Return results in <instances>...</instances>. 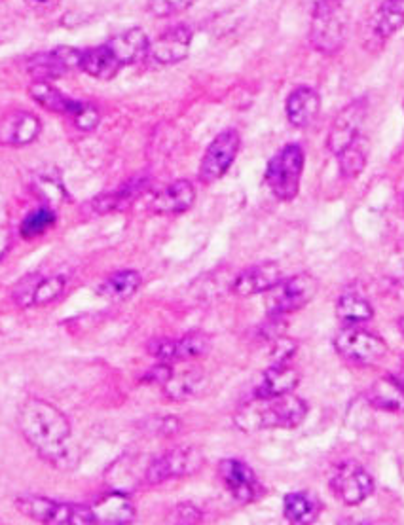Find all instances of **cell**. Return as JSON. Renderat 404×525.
<instances>
[{"label": "cell", "mask_w": 404, "mask_h": 525, "mask_svg": "<svg viewBox=\"0 0 404 525\" xmlns=\"http://www.w3.org/2000/svg\"><path fill=\"white\" fill-rule=\"evenodd\" d=\"M367 399L374 408L386 412H403L404 387L397 376H387L374 381L367 391Z\"/></svg>", "instance_id": "25"}, {"label": "cell", "mask_w": 404, "mask_h": 525, "mask_svg": "<svg viewBox=\"0 0 404 525\" xmlns=\"http://www.w3.org/2000/svg\"><path fill=\"white\" fill-rule=\"evenodd\" d=\"M173 374V368L171 363H160L158 366H154L152 370H148L145 381H152V383H158V385H164L169 376Z\"/></svg>", "instance_id": "37"}, {"label": "cell", "mask_w": 404, "mask_h": 525, "mask_svg": "<svg viewBox=\"0 0 404 525\" xmlns=\"http://www.w3.org/2000/svg\"><path fill=\"white\" fill-rule=\"evenodd\" d=\"M319 508H321L319 501L312 493L296 491V493H287L283 499V514L293 524H312L317 520Z\"/></svg>", "instance_id": "28"}, {"label": "cell", "mask_w": 404, "mask_h": 525, "mask_svg": "<svg viewBox=\"0 0 404 525\" xmlns=\"http://www.w3.org/2000/svg\"><path fill=\"white\" fill-rule=\"evenodd\" d=\"M192 31L186 25L171 27L166 33H162L154 42L148 46L147 57L156 65H175L184 61L190 54L192 46Z\"/></svg>", "instance_id": "16"}, {"label": "cell", "mask_w": 404, "mask_h": 525, "mask_svg": "<svg viewBox=\"0 0 404 525\" xmlns=\"http://www.w3.org/2000/svg\"><path fill=\"white\" fill-rule=\"evenodd\" d=\"M42 124L31 112H12L0 120V145L27 146L37 141Z\"/></svg>", "instance_id": "18"}, {"label": "cell", "mask_w": 404, "mask_h": 525, "mask_svg": "<svg viewBox=\"0 0 404 525\" xmlns=\"http://www.w3.org/2000/svg\"><path fill=\"white\" fill-rule=\"evenodd\" d=\"M348 14L344 0H315L310 42L317 52L334 55L346 42Z\"/></svg>", "instance_id": "3"}, {"label": "cell", "mask_w": 404, "mask_h": 525, "mask_svg": "<svg viewBox=\"0 0 404 525\" xmlns=\"http://www.w3.org/2000/svg\"><path fill=\"white\" fill-rule=\"evenodd\" d=\"M71 118L74 120V126L78 127L80 131H86V133L93 131L101 122L99 110L95 109L92 103H82V101H80V107L76 109Z\"/></svg>", "instance_id": "36"}, {"label": "cell", "mask_w": 404, "mask_h": 525, "mask_svg": "<svg viewBox=\"0 0 404 525\" xmlns=\"http://www.w3.org/2000/svg\"><path fill=\"white\" fill-rule=\"evenodd\" d=\"M298 383H300V374L296 368L287 363H276L264 372L262 381L258 385L257 397H277V395L293 393Z\"/></svg>", "instance_id": "24"}, {"label": "cell", "mask_w": 404, "mask_h": 525, "mask_svg": "<svg viewBox=\"0 0 404 525\" xmlns=\"http://www.w3.org/2000/svg\"><path fill=\"white\" fill-rule=\"evenodd\" d=\"M397 380L401 381V383H403V387H404V364H403V368H401V374H399V376H397Z\"/></svg>", "instance_id": "41"}, {"label": "cell", "mask_w": 404, "mask_h": 525, "mask_svg": "<svg viewBox=\"0 0 404 525\" xmlns=\"http://www.w3.org/2000/svg\"><path fill=\"white\" fill-rule=\"evenodd\" d=\"M54 222H56V213H54L52 209H48V207H42V209H37L35 213H31L29 217L23 220L19 234L27 237V239L40 236V234H44L48 228H52Z\"/></svg>", "instance_id": "34"}, {"label": "cell", "mask_w": 404, "mask_h": 525, "mask_svg": "<svg viewBox=\"0 0 404 525\" xmlns=\"http://www.w3.org/2000/svg\"><path fill=\"white\" fill-rule=\"evenodd\" d=\"M65 290V277L59 275H27L21 279L18 287L14 289V302L19 308H33V306H44L57 300Z\"/></svg>", "instance_id": "13"}, {"label": "cell", "mask_w": 404, "mask_h": 525, "mask_svg": "<svg viewBox=\"0 0 404 525\" xmlns=\"http://www.w3.org/2000/svg\"><path fill=\"white\" fill-rule=\"evenodd\" d=\"M404 27V0H382L368 23V33L376 44H384Z\"/></svg>", "instance_id": "19"}, {"label": "cell", "mask_w": 404, "mask_h": 525, "mask_svg": "<svg viewBox=\"0 0 404 525\" xmlns=\"http://www.w3.org/2000/svg\"><path fill=\"white\" fill-rule=\"evenodd\" d=\"M59 0H27L29 6L37 8V10H52Z\"/></svg>", "instance_id": "40"}, {"label": "cell", "mask_w": 404, "mask_h": 525, "mask_svg": "<svg viewBox=\"0 0 404 525\" xmlns=\"http://www.w3.org/2000/svg\"><path fill=\"white\" fill-rule=\"evenodd\" d=\"M219 474L232 497L243 505L255 503L264 491L253 469L238 459H224L219 467Z\"/></svg>", "instance_id": "15"}, {"label": "cell", "mask_w": 404, "mask_h": 525, "mask_svg": "<svg viewBox=\"0 0 404 525\" xmlns=\"http://www.w3.org/2000/svg\"><path fill=\"white\" fill-rule=\"evenodd\" d=\"M304 152L300 145H287L268 162L264 179L277 200L291 201L300 190Z\"/></svg>", "instance_id": "5"}, {"label": "cell", "mask_w": 404, "mask_h": 525, "mask_svg": "<svg viewBox=\"0 0 404 525\" xmlns=\"http://www.w3.org/2000/svg\"><path fill=\"white\" fill-rule=\"evenodd\" d=\"M281 279H283L281 266L277 262H264V264L251 266V268L239 273L232 283V290L241 298H249L255 294L268 292Z\"/></svg>", "instance_id": "17"}, {"label": "cell", "mask_w": 404, "mask_h": 525, "mask_svg": "<svg viewBox=\"0 0 404 525\" xmlns=\"http://www.w3.org/2000/svg\"><path fill=\"white\" fill-rule=\"evenodd\" d=\"M107 46L111 48L114 57L120 61V65L128 67V65H133V63L147 57L150 40H148L147 33L143 29L133 27V29H128V31L112 37L107 42Z\"/></svg>", "instance_id": "23"}, {"label": "cell", "mask_w": 404, "mask_h": 525, "mask_svg": "<svg viewBox=\"0 0 404 525\" xmlns=\"http://www.w3.org/2000/svg\"><path fill=\"white\" fill-rule=\"evenodd\" d=\"M340 158V173L346 179H355L363 173V169L367 167L368 146L367 141L363 137H359L355 143L342 150L338 154Z\"/></svg>", "instance_id": "32"}, {"label": "cell", "mask_w": 404, "mask_h": 525, "mask_svg": "<svg viewBox=\"0 0 404 525\" xmlns=\"http://www.w3.org/2000/svg\"><path fill=\"white\" fill-rule=\"evenodd\" d=\"M399 328H401V332H403L404 334V317H401V319H399Z\"/></svg>", "instance_id": "42"}, {"label": "cell", "mask_w": 404, "mask_h": 525, "mask_svg": "<svg viewBox=\"0 0 404 525\" xmlns=\"http://www.w3.org/2000/svg\"><path fill=\"white\" fill-rule=\"evenodd\" d=\"M203 383V374L198 368H190V370H184V372H175L169 376V380L162 385L164 387V393L167 395V399L181 400L192 399Z\"/></svg>", "instance_id": "29"}, {"label": "cell", "mask_w": 404, "mask_h": 525, "mask_svg": "<svg viewBox=\"0 0 404 525\" xmlns=\"http://www.w3.org/2000/svg\"><path fill=\"white\" fill-rule=\"evenodd\" d=\"M10 245H12V234L8 228L2 226L0 228V260L10 251Z\"/></svg>", "instance_id": "39"}, {"label": "cell", "mask_w": 404, "mask_h": 525, "mask_svg": "<svg viewBox=\"0 0 404 525\" xmlns=\"http://www.w3.org/2000/svg\"><path fill=\"white\" fill-rule=\"evenodd\" d=\"M90 508L95 524H129L135 518V505L128 495L118 491L101 495Z\"/></svg>", "instance_id": "22"}, {"label": "cell", "mask_w": 404, "mask_h": 525, "mask_svg": "<svg viewBox=\"0 0 404 525\" xmlns=\"http://www.w3.org/2000/svg\"><path fill=\"white\" fill-rule=\"evenodd\" d=\"M287 120L291 126L304 129L312 126L321 112V97L310 86H298L287 97Z\"/></svg>", "instance_id": "21"}, {"label": "cell", "mask_w": 404, "mask_h": 525, "mask_svg": "<svg viewBox=\"0 0 404 525\" xmlns=\"http://www.w3.org/2000/svg\"><path fill=\"white\" fill-rule=\"evenodd\" d=\"M16 507L27 518L40 524L88 525L95 524L92 508L71 503H57L42 495H21L16 499Z\"/></svg>", "instance_id": "4"}, {"label": "cell", "mask_w": 404, "mask_h": 525, "mask_svg": "<svg viewBox=\"0 0 404 525\" xmlns=\"http://www.w3.org/2000/svg\"><path fill=\"white\" fill-rule=\"evenodd\" d=\"M211 349V338L203 332H190L179 340H156L148 351L160 363H175V361H192L207 355Z\"/></svg>", "instance_id": "14"}, {"label": "cell", "mask_w": 404, "mask_h": 525, "mask_svg": "<svg viewBox=\"0 0 404 525\" xmlns=\"http://www.w3.org/2000/svg\"><path fill=\"white\" fill-rule=\"evenodd\" d=\"M143 279L141 275L133 270H122V272L112 273L111 277L101 285L99 292L111 300H128L139 287Z\"/></svg>", "instance_id": "30"}, {"label": "cell", "mask_w": 404, "mask_h": 525, "mask_svg": "<svg viewBox=\"0 0 404 525\" xmlns=\"http://www.w3.org/2000/svg\"><path fill=\"white\" fill-rule=\"evenodd\" d=\"M19 431L35 452L50 463H61L69 453L71 423L67 416L46 400H27L18 416Z\"/></svg>", "instance_id": "1"}, {"label": "cell", "mask_w": 404, "mask_h": 525, "mask_svg": "<svg viewBox=\"0 0 404 525\" xmlns=\"http://www.w3.org/2000/svg\"><path fill=\"white\" fill-rule=\"evenodd\" d=\"M175 520L177 522H183V524H194V522H200L202 520V514L200 510L192 505H179L175 508Z\"/></svg>", "instance_id": "38"}, {"label": "cell", "mask_w": 404, "mask_h": 525, "mask_svg": "<svg viewBox=\"0 0 404 525\" xmlns=\"http://www.w3.org/2000/svg\"><path fill=\"white\" fill-rule=\"evenodd\" d=\"M331 489L349 507L361 505L374 491V478L359 463H340L332 472Z\"/></svg>", "instance_id": "9"}, {"label": "cell", "mask_w": 404, "mask_h": 525, "mask_svg": "<svg viewBox=\"0 0 404 525\" xmlns=\"http://www.w3.org/2000/svg\"><path fill=\"white\" fill-rule=\"evenodd\" d=\"M29 95L37 101L42 109L56 112V114L73 116L76 109L80 107V101H74L71 97H67L65 93L54 88L50 82L35 80V84H31V88H29Z\"/></svg>", "instance_id": "27"}, {"label": "cell", "mask_w": 404, "mask_h": 525, "mask_svg": "<svg viewBox=\"0 0 404 525\" xmlns=\"http://www.w3.org/2000/svg\"><path fill=\"white\" fill-rule=\"evenodd\" d=\"M196 201V188L186 179L171 182L162 192L154 196L150 209L156 215H179L188 211Z\"/></svg>", "instance_id": "20"}, {"label": "cell", "mask_w": 404, "mask_h": 525, "mask_svg": "<svg viewBox=\"0 0 404 525\" xmlns=\"http://www.w3.org/2000/svg\"><path fill=\"white\" fill-rule=\"evenodd\" d=\"M319 290L317 279L310 273H298L289 279H281L266 294V309L272 317H283L298 309L306 308Z\"/></svg>", "instance_id": "6"}, {"label": "cell", "mask_w": 404, "mask_h": 525, "mask_svg": "<svg viewBox=\"0 0 404 525\" xmlns=\"http://www.w3.org/2000/svg\"><path fill=\"white\" fill-rule=\"evenodd\" d=\"M203 455L196 448H175L154 459L147 469L148 484H164L167 480L190 476L202 467Z\"/></svg>", "instance_id": "8"}, {"label": "cell", "mask_w": 404, "mask_h": 525, "mask_svg": "<svg viewBox=\"0 0 404 525\" xmlns=\"http://www.w3.org/2000/svg\"><path fill=\"white\" fill-rule=\"evenodd\" d=\"M145 184H147V181H143V179L128 182V184L122 186L120 190L111 192V194H107V196L97 198V200H95V209H97L99 213H107V211H114V209H122V207H126L128 203H131V201L135 200V198L143 192Z\"/></svg>", "instance_id": "33"}, {"label": "cell", "mask_w": 404, "mask_h": 525, "mask_svg": "<svg viewBox=\"0 0 404 525\" xmlns=\"http://www.w3.org/2000/svg\"><path fill=\"white\" fill-rule=\"evenodd\" d=\"M82 52L69 46H59L50 52L33 55L27 61V73L38 82H50L80 67Z\"/></svg>", "instance_id": "12"}, {"label": "cell", "mask_w": 404, "mask_h": 525, "mask_svg": "<svg viewBox=\"0 0 404 525\" xmlns=\"http://www.w3.org/2000/svg\"><path fill=\"white\" fill-rule=\"evenodd\" d=\"M78 69H82L84 73L90 74L92 78H97V80H111L124 67L114 57L111 48L107 44H103V46H97V48L82 52Z\"/></svg>", "instance_id": "26"}, {"label": "cell", "mask_w": 404, "mask_h": 525, "mask_svg": "<svg viewBox=\"0 0 404 525\" xmlns=\"http://www.w3.org/2000/svg\"><path fill=\"white\" fill-rule=\"evenodd\" d=\"M239 145H241V139L236 129H226L221 135H217L203 154L202 165H200L202 182L211 184V182L222 179L236 160Z\"/></svg>", "instance_id": "10"}, {"label": "cell", "mask_w": 404, "mask_h": 525, "mask_svg": "<svg viewBox=\"0 0 404 525\" xmlns=\"http://www.w3.org/2000/svg\"><path fill=\"white\" fill-rule=\"evenodd\" d=\"M196 0H148V10L156 18H171L186 12Z\"/></svg>", "instance_id": "35"}, {"label": "cell", "mask_w": 404, "mask_h": 525, "mask_svg": "<svg viewBox=\"0 0 404 525\" xmlns=\"http://www.w3.org/2000/svg\"><path fill=\"white\" fill-rule=\"evenodd\" d=\"M334 347L346 361L359 366H372L380 363L387 355V344L374 332H368L359 325H348L342 328L336 338Z\"/></svg>", "instance_id": "7"}, {"label": "cell", "mask_w": 404, "mask_h": 525, "mask_svg": "<svg viewBox=\"0 0 404 525\" xmlns=\"http://www.w3.org/2000/svg\"><path fill=\"white\" fill-rule=\"evenodd\" d=\"M308 416V404L293 393L277 397H257L243 404L234 416V423L243 433L266 429H294Z\"/></svg>", "instance_id": "2"}, {"label": "cell", "mask_w": 404, "mask_h": 525, "mask_svg": "<svg viewBox=\"0 0 404 525\" xmlns=\"http://www.w3.org/2000/svg\"><path fill=\"white\" fill-rule=\"evenodd\" d=\"M367 109V101L357 99L349 103L348 107L336 116L331 133L327 137V148L332 154L338 156L342 150H346L351 143H355L361 137L365 118H367Z\"/></svg>", "instance_id": "11"}, {"label": "cell", "mask_w": 404, "mask_h": 525, "mask_svg": "<svg viewBox=\"0 0 404 525\" xmlns=\"http://www.w3.org/2000/svg\"><path fill=\"white\" fill-rule=\"evenodd\" d=\"M336 313H338V319L344 321L346 325H361L372 319L374 309L368 304L367 298L359 294H344L338 300Z\"/></svg>", "instance_id": "31"}]
</instances>
